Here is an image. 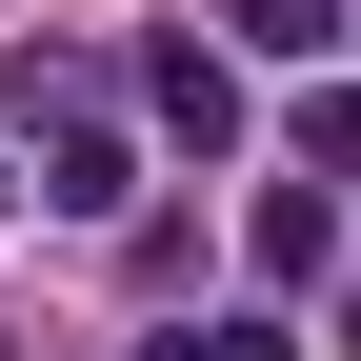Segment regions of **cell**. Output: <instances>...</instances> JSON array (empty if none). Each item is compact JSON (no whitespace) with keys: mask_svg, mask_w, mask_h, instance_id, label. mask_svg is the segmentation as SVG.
<instances>
[{"mask_svg":"<svg viewBox=\"0 0 361 361\" xmlns=\"http://www.w3.org/2000/svg\"><path fill=\"white\" fill-rule=\"evenodd\" d=\"M0 121H40V201H61V221H121V201H141V141H121L61 61H20V80H0Z\"/></svg>","mask_w":361,"mask_h":361,"instance_id":"6da1fadb","label":"cell"},{"mask_svg":"<svg viewBox=\"0 0 361 361\" xmlns=\"http://www.w3.org/2000/svg\"><path fill=\"white\" fill-rule=\"evenodd\" d=\"M141 121H161V141H241V61H221V40H161V61H141Z\"/></svg>","mask_w":361,"mask_h":361,"instance_id":"7a4b0ae2","label":"cell"},{"mask_svg":"<svg viewBox=\"0 0 361 361\" xmlns=\"http://www.w3.org/2000/svg\"><path fill=\"white\" fill-rule=\"evenodd\" d=\"M241 261H261V281H322V261H341V201H322V180H261V201H241Z\"/></svg>","mask_w":361,"mask_h":361,"instance_id":"3957f363","label":"cell"},{"mask_svg":"<svg viewBox=\"0 0 361 361\" xmlns=\"http://www.w3.org/2000/svg\"><path fill=\"white\" fill-rule=\"evenodd\" d=\"M241 61H301V80H322L341 61V0H241Z\"/></svg>","mask_w":361,"mask_h":361,"instance_id":"277c9868","label":"cell"},{"mask_svg":"<svg viewBox=\"0 0 361 361\" xmlns=\"http://www.w3.org/2000/svg\"><path fill=\"white\" fill-rule=\"evenodd\" d=\"M161 361H301V322H180Z\"/></svg>","mask_w":361,"mask_h":361,"instance_id":"5b68a950","label":"cell"}]
</instances>
